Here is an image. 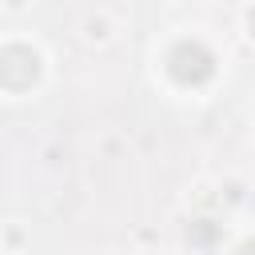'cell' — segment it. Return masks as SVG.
<instances>
[{
	"label": "cell",
	"mask_w": 255,
	"mask_h": 255,
	"mask_svg": "<svg viewBox=\"0 0 255 255\" xmlns=\"http://www.w3.org/2000/svg\"><path fill=\"white\" fill-rule=\"evenodd\" d=\"M167 68H171V76L183 80V84H203V80L215 72V60H211V52H207L203 44H179V48L171 52Z\"/></svg>",
	"instance_id": "6da1fadb"
},
{
	"label": "cell",
	"mask_w": 255,
	"mask_h": 255,
	"mask_svg": "<svg viewBox=\"0 0 255 255\" xmlns=\"http://www.w3.org/2000/svg\"><path fill=\"white\" fill-rule=\"evenodd\" d=\"M8 72H24V76L36 84V76H40V56L28 52V48H4V52H0V84L8 80Z\"/></svg>",
	"instance_id": "7a4b0ae2"
},
{
	"label": "cell",
	"mask_w": 255,
	"mask_h": 255,
	"mask_svg": "<svg viewBox=\"0 0 255 255\" xmlns=\"http://www.w3.org/2000/svg\"><path fill=\"white\" fill-rule=\"evenodd\" d=\"M239 255H255V243H243V251Z\"/></svg>",
	"instance_id": "3957f363"
}]
</instances>
